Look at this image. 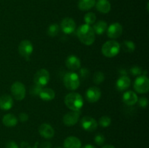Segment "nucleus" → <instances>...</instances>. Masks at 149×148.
<instances>
[{"label": "nucleus", "instance_id": "obj_6", "mask_svg": "<svg viewBox=\"0 0 149 148\" xmlns=\"http://www.w3.org/2000/svg\"><path fill=\"white\" fill-rule=\"evenodd\" d=\"M50 79V75L49 73L47 70L42 68L36 71L33 76V82L35 84L38 86H40L41 87H44L49 83Z\"/></svg>", "mask_w": 149, "mask_h": 148}, {"label": "nucleus", "instance_id": "obj_31", "mask_svg": "<svg viewBox=\"0 0 149 148\" xmlns=\"http://www.w3.org/2000/svg\"><path fill=\"white\" fill-rule=\"evenodd\" d=\"M105 140H106L105 136H103V134H100V133H98V134H97L95 136V139H94L95 143L97 145H99V146L103 145V144L105 143Z\"/></svg>", "mask_w": 149, "mask_h": 148}, {"label": "nucleus", "instance_id": "obj_28", "mask_svg": "<svg viewBox=\"0 0 149 148\" xmlns=\"http://www.w3.org/2000/svg\"><path fill=\"white\" fill-rule=\"evenodd\" d=\"M105 80V75L103 72L97 71L93 75V81L95 84H100Z\"/></svg>", "mask_w": 149, "mask_h": 148}, {"label": "nucleus", "instance_id": "obj_22", "mask_svg": "<svg viewBox=\"0 0 149 148\" xmlns=\"http://www.w3.org/2000/svg\"><path fill=\"white\" fill-rule=\"evenodd\" d=\"M17 117L12 113L4 115L2 118V123L7 127H14L17 125Z\"/></svg>", "mask_w": 149, "mask_h": 148}, {"label": "nucleus", "instance_id": "obj_16", "mask_svg": "<svg viewBox=\"0 0 149 148\" xmlns=\"http://www.w3.org/2000/svg\"><path fill=\"white\" fill-rule=\"evenodd\" d=\"M138 97L134 91H127L124 93L123 97H122V100L124 103L126 104L127 105L132 106L136 104L138 102Z\"/></svg>", "mask_w": 149, "mask_h": 148}, {"label": "nucleus", "instance_id": "obj_9", "mask_svg": "<svg viewBox=\"0 0 149 148\" xmlns=\"http://www.w3.org/2000/svg\"><path fill=\"white\" fill-rule=\"evenodd\" d=\"M107 36L111 39H117L120 37L123 32L122 26L119 23H113L107 28Z\"/></svg>", "mask_w": 149, "mask_h": 148}, {"label": "nucleus", "instance_id": "obj_25", "mask_svg": "<svg viewBox=\"0 0 149 148\" xmlns=\"http://www.w3.org/2000/svg\"><path fill=\"white\" fill-rule=\"evenodd\" d=\"M122 49L125 52H128V53H132L135 50V43L132 41H125L122 44Z\"/></svg>", "mask_w": 149, "mask_h": 148}, {"label": "nucleus", "instance_id": "obj_8", "mask_svg": "<svg viewBox=\"0 0 149 148\" xmlns=\"http://www.w3.org/2000/svg\"><path fill=\"white\" fill-rule=\"evenodd\" d=\"M11 93L16 100L18 101L23 100L26 94V90L24 84L20 81L13 83V85L11 86Z\"/></svg>", "mask_w": 149, "mask_h": 148}, {"label": "nucleus", "instance_id": "obj_12", "mask_svg": "<svg viewBox=\"0 0 149 148\" xmlns=\"http://www.w3.org/2000/svg\"><path fill=\"white\" fill-rule=\"evenodd\" d=\"M85 97L89 102H96L100 100V97H101V91L97 86L90 87L86 91Z\"/></svg>", "mask_w": 149, "mask_h": 148}, {"label": "nucleus", "instance_id": "obj_23", "mask_svg": "<svg viewBox=\"0 0 149 148\" xmlns=\"http://www.w3.org/2000/svg\"><path fill=\"white\" fill-rule=\"evenodd\" d=\"M96 0H79L78 7L81 11H87L95 5Z\"/></svg>", "mask_w": 149, "mask_h": 148}, {"label": "nucleus", "instance_id": "obj_4", "mask_svg": "<svg viewBox=\"0 0 149 148\" xmlns=\"http://www.w3.org/2000/svg\"><path fill=\"white\" fill-rule=\"evenodd\" d=\"M63 84L70 91L77 90L80 85L79 76L74 72L67 73L63 77Z\"/></svg>", "mask_w": 149, "mask_h": 148}, {"label": "nucleus", "instance_id": "obj_3", "mask_svg": "<svg viewBox=\"0 0 149 148\" xmlns=\"http://www.w3.org/2000/svg\"><path fill=\"white\" fill-rule=\"evenodd\" d=\"M120 50V44L115 40H109L102 46L101 52L105 57L112 58L116 56Z\"/></svg>", "mask_w": 149, "mask_h": 148}, {"label": "nucleus", "instance_id": "obj_11", "mask_svg": "<svg viewBox=\"0 0 149 148\" xmlns=\"http://www.w3.org/2000/svg\"><path fill=\"white\" fill-rule=\"evenodd\" d=\"M80 116V111H71L69 113H67L64 115L63 118V122L64 124L67 126H72L77 124L79 121Z\"/></svg>", "mask_w": 149, "mask_h": 148}, {"label": "nucleus", "instance_id": "obj_41", "mask_svg": "<svg viewBox=\"0 0 149 148\" xmlns=\"http://www.w3.org/2000/svg\"><path fill=\"white\" fill-rule=\"evenodd\" d=\"M56 148H61V147H56Z\"/></svg>", "mask_w": 149, "mask_h": 148}, {"label": "nucleus", "instance_id": "obj_34", "mask_svg": "<svg viewBox=\"0 0 149 148\" xmlns=\"http://www.w3.org/2000/svg\"><path fill=\"white\" fill-rule=\"evenodd\" d=\"M79 75L82 78H87L89 75V71L87 68H81L79 71Z\"/></svg>", "mask_w": 149, "mask_h": 148}, {"label": "nucleus", "instance_id": "obj_2", "mask_svg": "<svg viewBox=\"0 0 149 148\" xmlns=\"http://www.w3.org/2000/svg\"><path fill=\"white\" fill-rule=\"evenodd\" d=\"M64 102L68 109L73 111H77L84 105V99L79 93L70 92L65 95Z\"/></svg>", "mask_w": 149, "mask_h": 148}, {"label": "nucleus", "instance_id": "obj_13", "mask_svg": "<svg viewBox=\"0 0 149 148\" xmlns=\"http://www.w3.org/2000/svg\"><path fill=\"white\" fill-rule=\"evenodd\" d=\"M77 25L74 19L71 17H65L62 20L61 24V28L63 32L66 34H71L75 30Z\"/></svg>", "mask_w": 149, "mask_h": 148}, {"label": "nucleus", "instance_id": "obj_36", "mask_svg": "<svg viewBox=\"0 0 149 148\" xmlns=\"http://www.w3.org/2000/svg\"><path fill=\"white\" fill-rule=\"evenodd\" d=\"M5 148H19L18 145L14 141H10L6 144Z\"/></svg>", "mask_w": 149, "mask_h": 148}, {"label": "nucleus", "instance_id": "obj_30", "mask_svg": "<svg viewBox=\"0 0 149 148\" xmlns=\"http://www.w3.org/2000/svg\"><path fill=\"white\" fill-rule=\"evenodd\" d=\"M42 88H43V87H41L40 86H38L34 84L33 85H32L31 86L29 91H30V94H31V95H39Z\"/></svg>", "mask_w": 149, "mask_h": 148}, {"label": "nucleus", "instance_id": "obj_27", "mask_svg": "<svg viewBox=\"0 0 149 148\" xmlns=\"http://www.w3.org/2000/svg\"><path fill=\"white\" fill-rule=\"evenodd\" d=\"M84 20L86 24L89 25V26L94 24L96 21L95 14L94 12H92L86 13L84 16Z\"/></svg>", "mask_w": 149, "mask_h": 148}, {"label": "nucleus", "instance_id": "obj_24", "mask_svg": "<svg viewBox=\"0 0 149 148\" xmlns=\"http://www.w3.org/2000/svg\"><path fill=\"white\" fill-rule=\"evenodd\" d=\"M108 24L106 21L104 20H100V21L97 22L95 23L93 26V29L94 30L95 33L97 35H102L105 33L106 30H107Z\"/></svg>", "mask_w": 149, "mask_h": 148}, {"label": "nucleus", "instance_id": "obj_40", "mask_svg": "<svg viewBox=\"0 0 149 148\" xmlns=\"http://www.w3.org/2000/svg\"><path fill=\"white\" fill-rule=\"evenodd\" d=\"M102 148H116V147H114L112 146V145H105V146H103Z\"/></svg>", "mask_w": 149, "mask_h": 148}, {"label": "nucleus", "instance_id": "obj_21", "mask_svg": "<svg viewBox=\"0 0 149 148\" xmlns=\"http://www.w3.org/2000/svg\"><path fill=\"white\" fill-rule=\"evenodd\" d=\"M39 96L44 101H51L55 97V92L50 88H42Z\"/></svg>", "mask_w": 149, "mask_h": 148}, {"label": "nucleus", "instance_id": "obj_29", "mask_svg": "<svg viewBox=\"0 0 149 148\" xmlns=\"http://www.w3.org/2000/svg\"><path fill=\"white\" fill-rule=\"evenodd\" d=\"M111 123V119L110 117L107 115H103L99 119V124L101 127L103 128H107Z\"/></svg>", "mask_w": 149, "mask_h": 148}, {"label": "nucleus", "instance_id": "obj_20", "mask_svg": "<svg viewBox=\"0 0 149 148\" xmlns=\"http://www.w3.org/2000/svg\"><path fill=\"white\" fill-rule=\"evenodd\" d=\"M130 78L127 75H122L116 81V86L119 91H125L130 86Z\"/></svg>", "mask_w": 149, "mask_h": 148}, {"label": "nucleus", "instance_id": "obj_5", "mask_svg": "<svg viewBox=\"0 0 149 148\" xmlns=\"http://www.w3.org/2000/svg\"><path fill=\"white\" fill-rule=\"evenodd\" d=\"M134 89L138 94H146L149 91V79L146 75H140L134 82Z\"/></svg>", "mask_w": 149, "mask_h": 148}, {"label": "nucleus", "instance_id": "obj_39", "mask_svg": "<svg viewBox=\"0 0 149 148\" xmlns=\"http://www.w3.org/2000/svg\"><path fill=\"white\" fill-rule=\"evenodd\" d=\"M82 148H95V147H94L93 145H86L85 146L83 147Z\"/></svg>", "mask_w": 149, "mask_h": 148}, {"label": "nucleus", "instance_id": "obj_7", "mask_svg": "<svg viewBox=\"0 0 149 148\" xmlns=\"http://www.w3.org/2000/svg\"><path fill=\"white\" fill-rule=\"evenodd\" d=\"M33 46L30 41L25 39L20 42L18 45V52L20 56L29 60L31 55L33 53Z\"/></svg>", "mask_w": 149, "mask_h": 148}, {"label": "nucleus", "instance_id": "obj_10", "mask_svg": "<svg viewBox=\"0 0 149 148\" xmlns=\"http://www.w3.org/2000/svg\"><path fill=\"white\" fill-rule=\"evenodd\" d=\"M81 126L83 129L87 131H94L97 128V123L95 118L91 116H84L81 120Z\"/></svg>", "mask_w": 149, "mask_h": 148}, {"label": "nucleus", "instance_id": "obj_33", "mask_svg": "<svg viewBox=\"0 0 149 148\" xmlns=\"http://www.w3.org/2000/svg\"><path fill=\"white\" fill-rule=\"evenodd\" d=\"M138 104L141 107H146L148 104V100L146 97H141L138 100Z\"/></svg>", "mask_w": 149, "mask_h": 148}, {"label": "nucleus", "instance_id": "obj_14", "mask_svg": "<svg viewBox=\"0 0 149 148\" xmlns=\"http://www.w3.org/2000/svg\"><path fill=\"white\" fill-rule=\"evenodd\" d=\"M39 133L42 137L50 139L55 136V130L51 125L48 123H42L39 128Z\"/></svg>", "mask_w": 149, "mask_h": 148}, {"label": "nucleus", "instance_id": "obj_26", "mask_svg": "<svg viewBox=\"0 0 149 148\" xmlns=\"http://www.w3.org/2000/svg\"><path fill=\"white\" fill-rule=\"evenodd\" d=\"M60 30V27L58 24L56 23H54V24L50 25V26L48 27L47 28V35L49 36H51V37H55L58 34Z\"/></svg>", "mask_w": 149, "mask_h": 148}, {"label": "nucleus", "instance_id": "obj_32", "mask_svg": "<svg viewBox=\"0 0 149 148\" xmlns=\"http://www.w3.org/2000/svg\"><path fill=\"white\" fill-rule=\"evenodd\" d=\"M130 73L134 76H140L143 73V69L139 66H134L130 69Z\"/></svg>", "mask_w": 149, "mask_h": 148}, {"label": "nucleus", "instance_id": "obj_35", "mask_svg": "<svg viewBox=\"0 0 149 148\" xmlns=\"http://www.w3.org/2000/svg\"><path fill=\"white\" fill-rule=\"evenodd\" d=\"M29 120V115L26 113H21L19 114V120L20 122H26Z\"/></svg>", "mask_w": 149, "mask_h": 148}, {"label": "nucleus", "instance_id": "obj_19", "mask_svg": "<svg viewBox=\"0 0 149 148\" xmlns=\"http://www.w3.org/2000/svg\"><path fill=\"white\" fill-rule=\"evenodd\" d=\"M95 6L97 11L103 14L109 13L111 9V5L109 0H97Z\"/></svg>", "mask_w": 149, "mask_h": 148}, {"label": "nucleus", "instance_id": "obj_38", "mask_svg": "<svg viewBox=\"0 0 149 148\" xmlns=\"http://www.w3.org/2000/svg\"><path fill=\"white\" fill-rule=\"evenodd\" d=\"M20 147H21V148H31V145L26 142H22L20 143Z\"/></svg>", "mask_w": 149, "mask_h": 148}, {"label": "nucleus", "instance_id": "obj_18", "mask_svg": "<svg viewBox=\"0 0 149 148\" xmlns=\"http://www.w3.org/2000/svg\"><path fill=\"white\" fill-rule=\"evenodd\" d=\"M13 106V99L9 94H4L0 97V109L9 110Z\"/></svg>", "mask_w": 149, "mask_h": 148}, {"label": "nucleus", "instance_id": "obj_1", "mask_svg": "<svg viewBox=\"0 0 149 148\" xmlns=\"http://www.w3.org/2000/svg\"><path fill=\"white\" fill-rule=\"evenodd\" d=\"M77 33L80 41L87 46L92 45L95 40V33L93 27L87 24L80 26L77 29Z\"/></svg>", "mask_w": 149, "mask_h": 148}, {"label": "nucleus", "instance_id": "obj_15", "mask_svg": "<svg viewBox=\"0 0 149 148\" xmlns=\"http://www.w3.org/2000/svg\"><path fill=\"white\" fill-rule=\"evenodd\" d=\"M65 66L72 71H77L81 68V60L76 55H70L65 59Z\"/></svg>", "mask_w": 149, "mask_h": 148}, {"label": "nucleus", "instance_id": "obj_37", "mask_svg": "<svg viewBox=\"0 0 149 148\" xmlns=\"http://www.w3.org/2000/svg\"><path fill=\"white\" fill-rule=\"evenodd\" d=\"M39 148H52V144L49 142H44L41 144Z\"/></svg>", "mask_w": 149, "mask_h": 148}, {"label": "nucleus", "instance_id": "obj_17", "mask_svg": "<svg viewBox=\"0 0 149 148\" xmlns=\"http://www.w3.org/2000/svg\"><path fill=\"white\" fill-rule=\"evenodd\" d=\"M63 147L64 148H81V142L77 136H70L64 140Z\"/></svg>", "mask_w": 149, "mask_h": 148}]
</instances>
